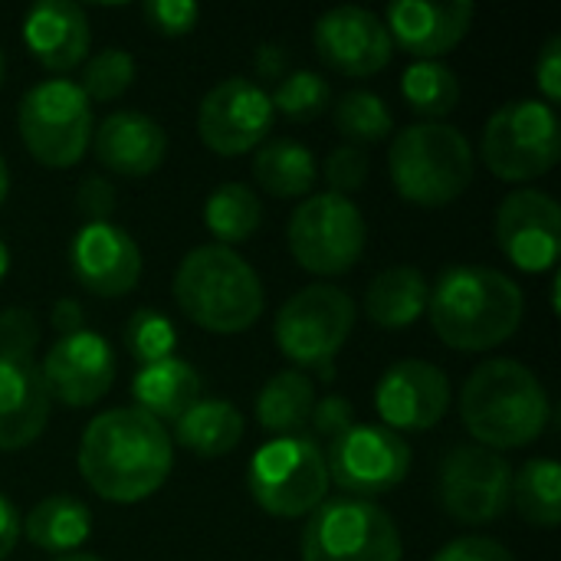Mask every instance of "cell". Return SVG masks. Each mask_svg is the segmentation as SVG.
I'll use <instances>...</instances> for the list:
<instances>
[{
    "mask_svg": "<svg viewBox=\"0 0 561 561\" xmlns=\"http://www.w3.org/2000/svg\"><path fill=\"white\" fill-rule=\"evenodd\" d=\"M53 561H102L99 556H89V552H69V556H56Z\"/></svg>",
    "mask_w": 561,
    "mask_h": 561,
    "instance_id": "cell-49",
    "label": "cell"
},
{
    "mask_svg": "<svg viewBox=\"0 0 561 561\" xmlns=\"http://www.w3.org/2000/svg\"><path fill=\"white\" fill-rule=\"evenodd\" d=\"M174 302L204 332L240 335L260 322L266 296L256 270L237 250L204 243L178 263Z\"/></svg>",
    "mask_w": 561,
    "mask_h": 561,
    "instance_id": "cell-4",
    "label": "cell"
},
{
    "mask_svg": "<svg viewBox=\"0 0 561 561\" xmlns=\"http://www.w3.org/2000/svg\"><path fill=\"white\" fill-rule=\"evenodd\" d=\"M273 122L276 112L270 92L247 76L217 82L197 105V135L214 154L224 158H237L263 145Z\"/></svg>",
    "mask_w": 561,
    "mask_h": 561,
    "instance_id": "cell-14",
    "label": "cell"
},
{
    "mask_svg": "<svg viewBox=\"0 0 561 561\" xmlns=\"http://www.w3.org/2000/svg\"><path fill=\"white\" fill-rule=\"evenodd\" d=\"M7 273H10V247L0 240V283L7 279Z\"/></svg>",
    "mask_w": 561,
    "mask_h": 561,
    "instance_id": "cell-48",
    "label": "cell"
},
{
    "mask_svg": "<svg viewBox=\"0 0 561 561\" xmlns=\"http://www.w3.org/2000/svg\"><path fill=\"white\" fill-rule=\"evenodd\" d=\"M431 561H516V556L486 536H460L454 542H447Z\"/></svg>",
    "mask_w": 561,
    "mask_h": 561,
    "instance_id": "cell-42",
    "label": "cell"
},
{
    "mask_svg": "<svg viewBox=\"0 0 561 561\" xmlns=\"http://www.w3.org/2000/svg\"><path fill=\"white\" fill-rule=\"evenodd\" d=\"M302 561H401V529L388 510L371 500L335 496L306 516Z\"/></svg>",
    "mask_w": 561,
    "mask_h": 561,
    "instance_id": "cell-8",
    "label": "cell"
},
{
    "mask_svg": "<svg viewBox=\"0 0 561 561\" xmlns=\"http://www.w3.org/2000/svg\"><path fill=\"white\" fill-rule=\"evenodd\" d=\"M500 253L523 273H556L561 247L559 201L539 187L510 191L496 210Z\"/></svg>",
    "mask_w": 561,
    "mask_h": 561,
    "instance_id": "cell-15",
    "label": "cell"
},
{
    "mask_svg": "<svg viewBox=\"0 0 561 561\" xmlns=\"http://www.w3.org/2000/svg\"><path fill=\"white\" fill-rule=\"evenodd\" d=\"M20 536L43 552L69 556L89 542L92 513L76 496H46L26 513V519H20Z\"/></svg>",
    "mask_w": 561,
    "mask_h": 561,
    "instance_id": "cell-27",
    "label": "cell"
},
{
    "mask_svg": "<svg viewBox=\"0 0 561 561\" xmlns=\"http://www.w3.org/2000/svg\"><path fill=\"white\" fill-rule=\"evenodd\" d=\"M53 401L66 408H92L115 385V352L99 332H76L56 339L39 365Z\"/></svg>",
    "mask_w": 561,
    "mask_h": 561,
    "instance_id": "cell-17",
    "label": "cell"
},
{
    "mask_svg": "<svg viewBox=\"0 0 561 561\" xmlns=\"http://www.w3.org/2000/svg\"><path fill=\"white\" fill-rule=\"evenodd\" d=\"M260 220H263L260 197L253 194V187L240 181L220 184L217 191H210L204 204V224L217 240V247L233 250L237 243H247L260 230Z\"/></svg>",
    "mask_w": 561,
    "mask_h": 561,
    "instance_id": "cell-30",
    "label": "cell"
},
{
    "mask_svg": "<svg viewBox=\"0 0 561 561\" xmlns=\"http://www.w3.org/2000/svg\"><path fill=\"white\" fill-rule=\"evenodd\" d=\"M312 43L329 69L352 79L381 72L394 56V43L385 20L365 7H335L322 13L316 20Z\"/></svg>",
    "mask_w": 561,
    "mask_h": 561,
    "instance_id": "cell-18",
    "label": "cell"
},
{
    "mask_svg": "<svg viewBox=\"0 0 561 561\" xmlns=\"http://www.w3.org/2000/svg\"><path fill=\"white\" fill-rule=\"evenodd\" d=\"M316 404V385L306 371H276L256 394V421L273 437L302 434Z\"/></svg>",
    "mask_w": 561,
    "mask_h": 561,
    "instance_id": "cell-29",
    "label": "cell"
},
{
    "mask_svg": "<svg viewBox=\"0 0 561 561\" xmlns=\"http://www.w3.org/2000/svg\"><path fill=\"white\" fill-rule=\"evenodd\" d=\"M358 309L355 299L329 283H312L293 293L273 322V335L279 352L296 365V371H316L319 378L332 381L335 355L345 348L355 329Z\"/></svg>",
    "mask_w": 561,
    "mask_h": 561,
    "instance_id": "cell-6",
    "label": "cell"
},
{
    "mask_svg": "<svg viewBox=\"0 0 561 561\" xmlns=\"http://www.w3.org/2000/svg\"><path fill=\"white\" fill-rule=\"evenodd\" d=\"M256 72H260L263 79H283V76L289 72V66H286V49L276 46V43H263L260 53H256Z\"/></svg>",
    "mask_w": 561,
    "mask_h": 561,
    "instance_id": "cell-46",
    "label": "cell"
},
{
    "mask_svg": "<svg viewBox=\"0 0 561 561\" xmlns=\"http://www.w3.org/2000/svg\"><path fill=\"white\" fill-rule=\"evenodd\" d=\"M135 408L154 417L158 424H174L187 408L201 401V375L184 358H164L141 365L131 381Z\"/></svg>",
    "mask_w": 561,
    "mask_h": 561,
    "instance_id": "cell-24",
    "label": "cell"
},
{
    "mask_svg": "<svg viewBox=\"0 0 561 561\" xmlns=\"http://www.w3.org/2000/svg\"><path fill=\"white\" fill-rule=\"evenodd\" d=\"M460 417L486 450H519L536 444L552 417L546 385L516 358L483 362L460 391Z\"/></svg>",
    "mask_w": 561,
    "mask_h": 561,
    "instance_id": "cell-3",
    "label": "cell"
},
{
    "mask_svg": "<svg viewBox=\"0 0 561 561\" xmlns=\"http://www.w3.org/2000/svg\"><path fill=\"white\" fill-rule=\"evenodd\" d=\"M483 164L510 184H526L559 164V112L542 99H516L500 105L483 128Z\"/></svg>",
    "mask_w": 561,
    "mask_h": 561,
    "instance_id": "cell-10",
    "label": "cell"
},
{
    "mask_svg": "<svg viewBox=\"0 0 561 561\" xmlns=\"http://www.w3.org/2000/svg\"><path fill=\"white\" fill-rule=\"evenodd\" d=\"M523 289L493 266L460 263L431 286L427 312L437 339L457 352H490L523 325Z\"/></svg>",
    "mask_w": 561,
    "mask_h": 561,
    "instance_id": "cell-2",
    "label": "cell"
},
{
    "mask_svg": "<svg viewBox=\"0 0 561 561\" xmlns=\"http://www.w3.org/2000/svg\"><path fill=\"white\" fill-rule=\"evenodd\" d=\"M49 322H53V329H56V335H59V339L76 335V332H82V329H85V316H82V306H79L76 299H56Z\"/></svg>",
    "mask_w": 561,
    "mask_h": 561,
    "instance_id": "cell-44",
    "label": "cell"
},
{
    "mask_svg": "<svg viewBox=\"0 0 561 561\" xmlns=\"http://www.w3.org/2000/svg\"><path fill=\"white\" fill-rule=\"evenodd\" d=\"M69 266L76 283L99 296L118 299L128 296L145 270L135 237L118 224H82L69 243Z\"/></svg>",
    "mask_w": 561,
    "mask_h": 561,
    "instance_id": "cell-19",
    "label": "cell"
},
{
    "mask_svg": "<svg viewBox=\"0 0 561 561\" xmlns=\"http://www.w3.org/2000/svg\"><path fill=\"white\" fill-rule=\"evenodd\" d=\"M401 95L411 105V112H417L424 122H437L444 115H450L460 102V76L434 59H414L404 69L401 79Z\"/></svg>",
    "mask_w": 561,
    "mask_h": 561,
    "instance_id": "cell-32",
    "label": "cell"
},
{
    "mask_svg": "<svg viewBox=\"0 0 561 561\" xmlns=\"http://www.w3.org/2000/svg\"><path fill=\"white\" fill-rule=\"evenodd\" d=\"M411 460L408 440L381 424H352L325 450L329 483L355 500L398 490L411 473Z\"/></svg>",
    "mask_w": 561,
    "mask_h": 561,
    "instance_id": "cell-12",
    "label": "cell"
},
{
    "mask_svg": "<svg viewBox=\"0 0 561 561\" xmlns=\"http://www.w3.org/2000/svg\"><path fill=\"white\" fill-rule=\"evenodd\" d=\"M270 102H273V112L286 115L289 122H312V118L325 115V108L332 102V89H329L325 76H319L312 69H296L276 82Z\"/></svg>",
    "mask_w": 561,
    "mask_h": 561,
    "instance_id": "cell-34",
    "label": "cell"
},
{
    "mask_svg": "<svg viewBox=\"0 0 561 561\" xmlns=\"http://www.w3.org/2000/svg\"><path fill=\"white\" fill-rule=\"evenodd\" d=\"M477 158L467 135L444 122H417L394 135L388 174L408 204L447 207L473 184Z\"/></svg>",
    "mask_w": 561,
    "mask_h": 561,
    "instance_id": "cell-5",
    "label": "cell"
},
{
    "mask_svg": "<svg viewBox=\"0 0 561 561\" xmlns=\"http://www.w3.org/2000/svg\"><path fill=\"white\" fill-rule=\"evenodd\" d=\"M293 260L312 276H342L352 273L365 253L368 227L352 197L342 194H312L306 197L286 227Z\"/></svg>",
    "mask_w": 561,
    "mask_h": 561,
    "instance_id": "cell-11",
    "label": "cell"
},
{
    "mask_svg": "<svg viewBox=\"0 0 561 561\" xmlns=\"http://www.w3.org/2000/svg\"><path fill=\"white\" fill-rule=\"evenodd\" d=\"M174 345H178V329L158 309H138L125 322V348L138 365L174 358Z\"/></svg>",
    "mask_w": 561,
    "mask_h": 561,
    "instance_id": "cell-35",
    "label": "cell"
},
{
    "mask_svg": "<svg viewBox=\"0 0 561 561\" xmlns=\"http://www.w3.org/2000/svg\"><path fill=\"white\" fill-rule=\"evenodd\" d=\"M335 128L355 148L378 145L394 131V115L381 95L368 89H352L335 105Z\"/></svg>",
    "mask_w": 561,
    "mask_h": 561,
    "instance_id": "cell-33",
    "label": "cell"
},
{
    "mask_svg": "<svg viewBox=\"0 0 561 561\" xmlns=\"http://www.w3.org/2000/svg\"><path fill=\"white\" fill-rule=\"evenodd\" d=\"M16 125L23 148L53 171L76 168L92 141V105L79 82L43 79L20 99Z\"/></svg>",
    "mask_w": 561,
    "mask_h": 561,
    "instance_id": "cell-9",
    "label": "cell"
},
{
    "mask_svg": "<svg viewBox=\"0 0 561 561\" xmlns=\"http://www.w3.org/2000/svg\"><path fill=\"white\" fill-rule=\"evenodd\" d=\"M53 398L39 365L26 355L0 352V450L30 447L49 424Z\"/></svg>",
    "mask_w": 561,
    "mask_h": 561,
    "instance_id": "cell-21",
    "label": "cell"
},
{
    "mask_svg": "<svg viewBox=\"0 0 561 561\" xmlns=\"http://www.w3.org/2000/svg\"><path fill=\"white\" fill-rule=\"evenodd\" d=\"M247 486L253 503L276 519L312 516L329 500L325 450L316 437L293 434L263 444L247 470Z\"/></svg>",
    "mask_w": 561,
    "mask_h": 561,
    "instance_id": "cell-7",
    "label": "cell"
},
{
    "mask_svg": "<svg viewBox=\"0 0 561 561\" xmlns=\"http://www.w3.org/2000/svg\"><path fill=\"white\" fill-rule=\"evenodd\" d=\"M513 506L533 529H556L561 523L559 463L536 457L523 470H513Z\"/></svg>",
    "mask_w": 561,
    "mask_h": 561,
    "instance_id": "cell-31",
    "label": "cell"
},
{
    "mask_svg": "<svg viewBox=\"0 0 561 561\" xmlns=\"http://www.w3.org/2000/svg\"><path fill=\"white\" fill-rule=\"evenodd\" d=\"M92 148L105 171L118 178H148L168 154V135L151 115L118 108L92 131Z\"/></svg>",
    "mask_w": 561,
    "mask_h": 561,
    "instance_id": "cell-22",
    "label": "cell"
},
{
    "mask_svg": "<svg viewBox=\"0 0 561 561\" xmlns=\"http://www.w3.org/2000/svg\"><path fill=\"white\" fill-rule=\"evenodd\" d=\"M3 76H7V59H3V49H0V85H3Z\"/></svg>",
    "mask_w": 561,
    "mask_h": 561,
    "instance_id": "cell-50",
    "label": "cell"
},
{
    "mask_svg": "<svg viewBox=\"0 0 561 561\" xmlns=\"http://www.w3.org/2000/svg\"><path fill=\"white\" fill-rule=\"evenodd\" d=\"M131 82H135V59H131V53H125L118 46H108V49L95 53L82 66L79 89L92 102H112V99L125 95Z\"/></svg>",
    "mask_w": 561,
    "mask_h": 561,
    "instance_id": "cell-36",
    "label": "cell"
},
{
    "mask_svg": "<svg viewBox=\"0 0 561 561\" xmlns=\"http://www.w3.org/2000/svg\"><path fill=\"white\" fill-rule=\"evenodd\" d=\"M174 467V440L164 424L138 408H112L89 421L79 440L85 486L115 506L154 496Z\"/></svg>",
    "mask_w": 561,
    "mask_h": 561,
    "instance_id": "cell-1",
    "label": "cell"
},
{
    "mask_svg": "<svg viewBox=\"0 0 561 561\" xmlns=\"http://www.w3.org/2000/svg\"><path fill=\"white\" fill-rule=\"evenodd\" d=\"M253 178L266 194L279 201H293V197L312 194L319 181V164H316V154L296 138H273L256 151Z\"/></svg>",
    "mask_w": 561,
    "mask_h": 561,
    "instance_id": "cell-28",
    "label": "cell"
},
{
    "mask_svg": "<svg viewBox=\"0 0 561 561\" xmlns=\"http://www.w3.org/2000/svg\"><path fill=\"white\" fill-rule=\"evenodd\" d=\"M536 85L542 92V102L546 105H559L561 99V36H549L546 46L539 49V59H536Z\"/></svg>",
    "mask_w": 561,
    "mask_h": 561,
    "instance_id": "cell-43",
    "label": "cell"
},
{
    "mask_svg": "<svg viewBox=\"0 0 561 561\" xmlns=\"http://www.w3.org/2000/svg\"><path fill=\"white\" fill-rule=\"evenodd\" d=\"M141 16L158 36H187L201 20V7L191 0H148Z\"/></svg>",
    "mask_w": 561,
    "mask_h": 561,
    "instance_id": "cell-38",
    "label": "cell"
},
{
    "mask_svg": "<svg viewBox=\"0 0 561 561\" xmlns=\"http://www.w3.org/2000/svg\"><path fill=\"white\" fill-rule=\"evenodd\" d=\"M16 542H20V516H16V506L0 493V561L13 556Z\"/></svg>",
    "mask_w": 561,
    "mask_h": 561,
    "instance_id": "cell-45",
    "label": "cell"
},
{
    "mask_svg": "<svg viewBox=\"0 0 561 561\" xmlns=\"http://www.w3.org/2000/svg\"><path fill=\"white\" fill-rule=\"evenodd\" d=\"M39 342V322L30 309H3L0 312V352L33 358Z\"/></svg>",
    "mask_w": 561,
    "mask_h": 561,
    "instance_id": "cell-40",
    "label": "cell"
},
{
    "mask_svg": "<svg viewBox=\"0 0 561 561\" xmlns=\"http://www.w3.org/2000/svg\"><path fill=\"white\" fill-rule=\"evenodd\" d=\"M450 394V378L434 362L404 358L378 378L375 411L381 427L394 434H421L447 417Z\"/></svg>",
    "mask_w": 561,
    "mask_h": 561,
    "instance_id": "cell-16",
    "label": "cell"
},
{
    "mask_svg": "<svg viewBox=\"0 0 561 561\" xmlns=\"http://www.w3.org/2000/svg\"><path fill=\"white\" fill-rule=\"evenodd\" d=\"M368 171H371V161H368V151L365 148H355V145H342L335 148L329 158H325V181H329V191L332 194H355L365 187L368 181Z\"/></svg>",
    "mask_w": 561,
    "mask_h": 561,
    "instance_id": "cell-37",
    "label": "cell"
},
{
    "mask_svg": "<svg viewBox=\"0 0 561 561\" xmlns=\"http://www.w3.org/2000/svg\"><path fill=\"white\" fill-rule=\"evenodd\" d=\"M309 424H312L316 437H325L332 444L335 437H342L355 424V408L342 394H325L322 401L316 398L312 414H309Z\"/></svg>",
    "mask_w": 561,
    "mask_h": 561,
    "instance_id": "cell-41",
    "label": "cell"
},
{
    "mask_svg": "<svg viewBox=\"0 0 561 561\" xmlns=\"http://www.w3.org/2000/svg\"><path fill=\"white\" fill-rule=\"evenodd\" d=\"M431 283L417 266H388L381 270L365 296V312L381 329H408L427 316Z\"/></svg>",
    "mask_w": 561,
    "mask_h": 561,
    "instance_id": "cell-25",
    "label": "cell"
},
{
    "mask_svg": "<svg viewBox=\"0 0 561 561\" xmlns=\"http://www.w3.org/2000/svg\"><path fill=\"white\" fill-rule=\"evenodd\" d=\"M477 16V7L467 0L434 3V0H394L385 10V26L391 43L411 53L414 59H440L463 43Z\"/></svg>",
    "mask_w": 561,
    "mask_h": 561,
    "instance_id": "cell-20",
    "label": "cell"
},
{
    "mask_svg": "<svg viewBox=\"0 0 561 561\" xmlns=\"http://www.w3.org/2000/svg\"><path fill=\"white\" fill-rule=\"evenodd\" d=\"M23 43L49 72H72L92 46L89 16L72 0H43L23 16Z\"/></svg>",
    "mask_w": 561,
    "mask_h": 561,
    "instance_id": "cell-23",
    "label": "cell"
},
{
    "mask_svg": "<svg viewBox=\"0 0 561 561\" xmlns=\"http://www.w3.org/2000/svg\"><path fill=\"white\" fill-rule=\"evenodd\" d=\"M247 434V421L243 414L220 398H201L194 408H187L178 421H174V440L178 447L197 454V457H227L240 447Z\"/></svg>",
    "mask_w": 561,
    "mask_h": 561,
    "instance_id": "cell-26",
    "label": "cell"
},
{
    "mask_svg": "<svg viewBox=\"0 0 561 561\" xmlns=\"http://www.w3.org/2000/svg\"><path fill=\"white\" fill-rule=\"evenodd\" d=\"M115 207H118V191H115V184L108 178L89 174V178L79 181L76 210L85 217V224H108Z\"/></svg>",
    "mask_w": 561,
    "mask_h": 561,
    "instance_id": "cell-39",
    "label": "cell"
},
{
    "mask_svg": "<svg viewBox=\"0 0 561 561\" xmlns=\"http://www.w3.org/2000/svg\"><path fill=\"white\" fill-rule=\"evenodd\" d=\"M7 194H10V168H7V161L0 154V204L7 201Z\"/></svg>",
    "mask_w": 561,
    "mask_h": 561,
    "instance_id": "cell-47",
    "label": "cell"
},
{
    "mask_svg": "<svg viewBox=\"0 0 561 561\" xmlns=\"http://www.w3.org/2000/svg\"><path fill=\"white\" fill-rule=\"evenodd\" d=\"M437 496L444 513L463 526L496 523L513 506V467L480 444L454 447L440 463Z\"/></svg>",
    "mask_w": 561,
    "mask_h": 561,
    "instance_id": "cell-13",
    "label": "cell"
}]
</instances>
